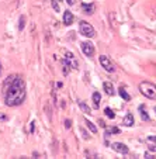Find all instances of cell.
I'll list each match as a JSON object with an SVG mask.
<instances>
[{"instance_id": "9a60e30c", "label": "cell", "mask_w": 156, "mask_h": 159, "mask_svg": "<svg viewBox=\"0 0 156 159\" xmlns=\"http://www.w3.org/2000/svg\"><path fill=\"white\" fill-rule=\"evenodd\" d=\"M100 100H101V96H100L99 92H94L93 93V103H94V107H99L100 106Z\"/></svg>"}, {"instance_id": "52a82bcc", "label": "cell", "mask_w": 156, "mask_h": 159, "mask_svg": "<svg viewBox=\"0 0 156 159\" xmlns=\"http://www.w3.org/2000/svg\"><path fill=\"white\" fill-rule=\"evenodd\" d=\"M145 144H146L148 149H149L150 152H156V135L148 137V138L145 139Z\"/></svg>"}, {"instance_id": "5bb4252c", "label": "cell", "mask_w": 156, "mask_h": 159, "mask_svg": "<svg viewBox=\"0 0 156 159\" xmlns=\"http://www.w3.org/2000/svg\"><path fill=\"white\" fill-rule=\"evenodd\" d=\"M118 93H120V96L123 97L125 102H129V100H131V96L127 93V90L124 89V87H120V89H118Z\"/></svg>"}, {"instance_id": "3957f363", "label": "cell", "mask_w": 156, "mask_h": 159, "mask_svg": "<svg viewBox=\"0 0 156 159\" xmlns=\"http://www.w3.org/2000/svg\"><path fill=\"white\" fill-rule=\"evenodd\" d=\"M79 30H80V34L84 37H87V38H91V37L96 35V31H94L93 25L89 24L87 21L82 20L80 23H79Z\"/></svg>"}, {"instance_id": "d6986e66", "label": "cell", "mask_w": 156, "mask_h": 159, "mask_svg": "<svg viewBox=\"0 0 156 159\" xmlns=\"http://www.w3.org/2000/svg\"><path fill=\"white\" fill-rule=\"evenodd\" d=\"M139 110H141V117H142V120H145V121L149 120V116H148L146 111L144 110V106H141V107H139Z\"/></svg>"}, {"instance_id": "8fae6325", "label": "cell", "mask_w": 156, "mask_h": 159, "mask_svg": "<svg viewBox=\"0 0 156 159\" xmlns=\"http://www.w3.org/2000/svg\"><path fill=\"white\" fill-rule=\"evenodd\" d=\"M123 124H124L125 127H132V125H134V116H132L131 113H128V114L124 117Z\"/></svg>"}, {"instance_id": "277c9868", "label": "cell", "mask_w": 156, "mask_h": 159, "mask_svg": "<svg viewBox=\"0 0 156 159\" xmlns=\"http://www.w3.org/2000/svg\"><path fill=\"white\" fill-rule=\"evenodd\" d=\"M100 65H101L107 72H114L115 70V68H114V65H113V62H111V59L108 57H105V55H100Z\"/></svg>"}, {"instance_id": "7c38bea8", "label": "cell", "mask_w": 156, "mask_h": 159, "mask_svg": "<svg viewBox=\"0 0 156 159\" xmlns=\"http://www.w3.org/2000/svg\"><path fill=\"white\" fill-rule=\"evenodd\" d=\"M78 104H79V107H80V110L83 111L84 114H91V110H90V107L86 104L84 102H82V100H79L78 102Z\"/></svg>"}, {"instance_id": "ac0fdd59", "label": "cell", "mask_w": 156, "mask_h": 159, "mask_svg": "<svg viewBox=\"0 0 156 159\" xmlns=\"http://www.w3.org/2000/svg\"><path fill=\"white\" fill-rule=\"evenodd\" d=\"M104 113H105V116H107L108 118H111V120H113V118H115V113H114V111H113V110H111L110 107H107V108H105V110H104Z\"/></svg>"}, {"instance_id": "603a6c76", "label": "cell", "mask_w": 156, "mask_h": 159, "mask_svg": "<svg viewBox=\"0 0 156 159\" xmlns=\"http://www.w3.org/2000/svg\"><path fill=\"white\" fill-rule=\"evenodd\" d=\"M7 120V117L4 114H0V121H6Z\"/></svg>"}, {"instance_id": "8992f818", "label": "cell", "mask_w": 156, "mask_h": 159, "mask_svg": "<svg viewBox=\"0 0 156 159\" xmlns=\"http://www.w3.org/2000/svg\"><path fill=\"white\" fill-rule=\"evenodd\" d=\"M111 148H113L115 152L123 153V155H127V153L129 152L128 147H127L125 144H123V142H114V144H111Z\"/></svg>"}, {"instance_id": "2e32d148", "label": "cell", "mask_w": 156, "mask_h": 159, "mask_svg": "<svg viewBox=\"0 0 156 159\" xmlns=\"http://www.w3.org/2000/svg\"><path fill=\"white\" fill-rule=\"evenodd\" d=\"M86 125H87V128H89V129H90L91 132H93V134H96V132H97V127L94 125V124L91 123V121L86 120Z\"/></svg>"}, {"instance_id": "4316f807", "label": "cell", "mask_w": 156, "mask_h": 159, "mask_svg": "<svg viewBox=\"0 0 156 159\" xmlns=\"http://www.w3.org/2000/svg\"><path fill=\"white\" fill-rule=\"evenodd\" d=\"M0 72H2V68H0Z\"/></svg>"}, {"instance_id": "484cf974", "label": "cell", "mask_w": 156, "mask_h": 159, "mask_svg": "<svg viewBox=\"0 0 156 159\" xmlns=\"http://www.w3.org/2000/svg\"><path fill=\"white\" fill-rule=\"evenodd\" d=\"M66 2H68V4H70V6L75 3V0H66Z\"/></svg>"}, {"instance_id": "7a4b0ae2", "label": "cell", "mask_w": 156, "mask_h": 159, "mask_svg": "<svg viewBox=\"0 0 156 159\" xmlns=\"http://www.w3.org/2000/svg\"><path fill=\"white\" fill-rule=\"evenodd\" d=\"M139 90L145 97L156 100V84L150 83V82H141L139 83Z\"/></svg>"}, {"instance_id": "5b68a950", "label": "cell", "mask_w": 156, "mask_h": 159, "mask_svg": "<svg viewBox=\"0 0 156 159\" xmlns=\"http://www.w3.org/2000/svg\"><path fill=\"white\" fill-rule=\"evenodd\" d=\"M82 51H83V54L86 55V57H93V54H94V45L91 44V42H89V41L82 42Z\"/></svg>"}, {"instance_id": "e0dca14e", "label": "cell", "mask_w": 156, "mask_h": 159, "mask_svg": "<svg viewBox=\"0 0 156 159\" xmlns=\"http://www.w3.org/2000/svg\"><path fill=\"white\" fill-rule=\"evenodd\" d=\"M110 134H120V129L117 127H113V128H108L105 131V137H110Z\"/></svg>"}, {"instance_id": "44dd1931", "label": "cell", "mask_w": 156, "mask_h": 159, "mask_svg": "<svg viewBox=\"0 0 156 159\" xmlns=\"http://www.w3.org/2000/svg\"><path fill=\"white\" fill-rule=\"evenodd\" d=\"M52 7L55 9V11H56V13H59V11H60V7H59V4H58L56 0H52Z\"/></svg>"}, {"instance_id": "ffe728a7", "label": "cell", "mask_w": 156, "mask_h": 159, "mask_svg": "<svg viewBox=\"0 0 156 159\" xmlns=\"http://www.w3.org/2000/svg\"><path fill=\"white\" fill-rule=\"evenodd\" d=\"M24 25H25V17L24 16H21L20 17V24H18V30H24Z\"/></svg>"}, {"instance_id": "7402d4cb", "label": "cell", "mask_w": 156, "mask_h": 159, "mask_svg": "<svg viewBox=\"0 0 156 159\" xmlns=\"http://www.w3.org/2000/svg\"><path fill=\"white\" fill-rule=\"evenodd\" d=\"M70 125H72V121H70V120H66L65 121V127H66V128H70Z\"/></svg>"}, {"instance_id": "d4e9b609", "label": "cell", "mask_w": 156, "mask_h": 159, "mask_svg": "<svg viewBox=\"0 0 156 159\" xmlns=\"http://www.w3.org/2000/svg\"><path fill=\"white\" fill-rule=\"evenodd\" d=\"M99 124H100L101 127H105V124H104V121H103V120H99Z\"/></svg>"}, {"instance_id": "ba28073f", "label": "cell", "mask_w": 156, "mask_h": 159, "mask_svg": "<svg viewBox=\"0 0 156 159\" xmlns=\"http://www.w3.org/2000/svg\"><path fill=\"white\" fill-rule=\"evenodd\" d=\"M65 63H68V65L70 63L72 69H78V62H76V59H75L72 52H66L65 54Z\"/></svg>"}, {"instance_id": "30bf717a", "label": "cell", "mask_w": 156, "mask_h": 159, "mask_svg": "<svg viewBox=\"0 0 156 159\" xmlns=\"http://www.w3.org/2000/svg\"><path fill=\"white\" fill-rule=\"evenodd\" d=\"M103 89L105 90V93L108 94V96H113V94L115 93V90H114V86L110 83V82H105L104 84H103Z\"/></svg>"}, {"instance_id": "83f0119b", "label": "cell", "mask_w": 156, "mask_h": 159, "mask_svg": "<svg viewBox=\"0 0 156 159\" xmlns=\"http://www.w3.org/2000/svg\"><path fill=\"white\" fill-rule=\"evenodd\" d=\"M155 111H156V107H155Z\"/></svg>"}, {"instance_id": "4fadbf2b", "label": "cell", "mask_w": 156, "mask_h": 159, "mask_svg": "<svg viewBox=\"0 0 156 159\" xmlns=\"http://www.w3.org/2000/svg\"><path fill=\"white\" fill-rule=\"evenodd\" d=\"M82 9L84 10V13H87V14H91V13L94 11V4L93 3H91V4L83 3V4H82Z\"/></svg>"}, {"instance_id": "9c48e42d", "label": "cell", "mask_w": 156, "mask_h": 159, "mask_svg": "<svg viewBox=\"0 0 156 159\" xmlns=\"http://www.w3.org/2000/svg\"><path fill=\"white\" fill-rule=\"evenodd\" d=\"M63 23H65V25H70L73 23V14L69 10H66V11L63 13Z\"/></svg>"}, {"instance_id": "6da1fadb", "label": "cell", "mask_w": 156, "mask_h": 159, "mask_svg": "<svg viewBox=\"0 0 156 159\" xmlns=\"http://www.w3.org/2000/svg\"><path fill=\"white\" fill-rule=\"evenodd\" d=\"M25 99V83L18 76H13L10 79V86L6 89V104L10 107L20 106Z\"/></svg>"}, {"instance_id": "cb8c5ba5", "label": "cell", "mask_w": 156, "mask_h": 159, "mask_svg": "<svg viewBox=\"0 0 156 159\" xmlns=\"http://www.w3.org/2000/svg\"><path fill=\"white\" fill-rule=\"evenodd\" d=\"M80 131H82V134H83L84 139H87V134H86V131H84V129H80Z\"/></svg>"}]
</instances>
